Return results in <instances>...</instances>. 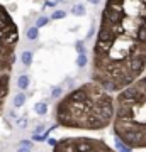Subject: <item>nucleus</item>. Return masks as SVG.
<instances>
[{"label":"nucleus","mask_w":146,"mask_h":152,"mask_svg":"<svg viewBox=\"0 0 146 152\" xmlns=\"http://www.w3.org/2000/svg\"><path fill=\"white\" fill-rule=\"evenodd\" d=\"M19 42V29L7 9L0 4V80L10 78L16 63V49Z\"/></svg>","instance_id":"20e7f679"},{"label":"nucleus","mask_w":146,"mask_h":152,"mask_svg":"<svg viewBox=\"0 0 146 152\" xmlns=\"http://www.w3.org/2000/svg\"><path fill=\"white\" fill-rule=\"evenodd\" d=\"M61 91H63V90H61V86H54V88H53V93H51V96L56 100V98L61 96Z\"/></svg>","instance_id":"a211bd4d"},{"label":"nucleus","mask_w":146,"mask_h":152,"mask_svg":"<svg viewBox=\"0 0 146 152\" xmlns=\"http://www.w3.org/2000/svg\"><path fill=\"white\" fill-rule=\"evenodd\" d=\"M27 39L29 41H36V39L39 37V29H36V27H31V29H27Z\"/></svg>","instance_id":"9b49d317"},{"label":"nucleus","mask_w":146,"mask_h":152,"mask_svg":"<svg viewBox=\"0 0 146 152\" xmlns=\"http://www.w3.org/2000/svg\"><path fill=\"white\" fill-rule=\"evenodd\" d=\"M66 15L65 10H54L53 15H51V19H54V20H58V19H63V17Z\"/></svg>","instance_id":"f3484780"},{"label":"nucleus","mask_w":146,"mask_h":152,"mask_svg":"<svg viewBox=\"0 0 146 152\" xmlns=\"http://www.w3.org/2000/svg\"><path fill=\"white\" fill-rule=\"evenodd\" d=\"M114 96L99 83L88 81L56 103V125L76 130H104L112 124Z\"/></svg>","instance_id":"f03ea898"},{"label":"nucleus","mask_w":146,"mask_h":152,"mask_svg":"<svg viewBox=\"0 0 146 152\" xmlns=\"http://www.w3.org/2000/svg\"><path fill=\"white\" fill-rule=\"evenodd\" d=\"M48 144L54 147V144H56V139H48Z\"/></svg>","instance_id":"412c9836"},{"label":"nucleus","mask_w":146,"mask_h":152,"mask_svg":"<svg viewBox=\"0 0 146 152\" xmlns=\"http://www.w3.org/2000/svg\"><path fill=\"white\" fill-rule=\"evenodd\" d=\"M112 134L129 149H146V76L127 85L114 98Z\"/></svg>","instance_id":"7ed1b4c3"},{"label":"nucleus","mask_w":146,"mask_h":152,"mask_svg":"<svg viewBox=\"0 0 146 152\" xmlns=\"http://www.w3.org/2000/svg\"><path fill=\"white\" fill-rule=\"evenodd\" d=\"M71 14L76 15V17L85 15V7L82 5V4H76V5H73V9H71Z\"/></svg>","instance_id":"9d476101"},{"label":"nucleus","mask_w":146,"mask_h":152,"mask_svg":"<svg viewBox=\"0 0 146 152\" xmlns=\"http://www.w3.org/2000/svg\"><path fill=\"white\" fill-rule=\"evenodd\" d=\"M34 112L38 115H46L48 113V103L46 102H38L36 107H34Z\"/></svg>","instance_id":"6e6552de"},{"label":"nucleus","mask_w":146,"mask_h":152,"mask_svg":"<svg viewBox=\"0 0 146 152\" xmlns=\"http://www.w3.org/2000/svg\"><path fill=\"white\" fill-rule=\"evenodd\" d=\"M29 85H31V78L27 75H21L17 78V86H19V90H27Z\"/></svg>","instance_id":"423d86ee"},{"label":"nucleus","mask_w":146,"mask_h":152,"mask_svg":"<svg viewBox=\"0 0 146 152\" xmlns=\"http://www.w3.org/2000/svg\"><path fill=\"white\" fill-rule=\"evenodd\" d=\"M53 152H116L100 139L93 137H65L56 140Z\"/></svg>","instance_id":"39448f33"},{"label":"nucleus","mask_w":146,"mask_h":152,"mask_svg":"<svg viewBox=\"0 0 146 152\" xmlns=\"http://www.w3.org/2000/svg\"><path fill=\"white\" fill-rule=\"evenodd\" d=\"M26 93H17L16 96H14V107H17V108H21L22 105L26 103Z\"/></svg>","instance_id":"1a4fd4ad"},{"label":"nucleus","mask_w":146,"mask_h":152,"mask_svg":"<svg viewBox=\"0 0 146 152\" xmlns=\"http://www.w3.org/2000/svg\"><path fill=\"white\" fill-rule=\"evenodd\" d=\"M146 69V0H107L92 56V81L119 93Z\"/></svg>","instance_id":"f257e3e1"},{"label":"nucleus","mask_w":146,"mask_h":152,"mask_svg":"<svg viewBox=\"0 0 146 152\" xmlns=\"http://www.w3.org/2000/svg\"><path fill=\"white\" fill-rule=\"evenodd\" d=\"M87 63H88L87 54H78V58H76V66H78V68H85Z\"/></svg>","instance_id":"ddd939ff"},{"label":"nucleus","mask_w":146,"mask_h":152,"mask_svg":"<svg viewBox=\"0 0 146 152\" xmlns=\"http://www.w3.org/2000/svg\"><path fill=\"white\" fill-rule=\"evenodd\" d=\"M21 61H22V64L24 66H31L33 64V53H31V51H22Z\"/></svg>","instance_id":"0eeeda50"},{"label":"nucleus","mask_w":146,"mask_h":152,"mask_svg":"<svg viewBox=\"0 0 146 152\" xmlns=\"http://www.w3.org/2000/svg\"><path fill=\"white\" fill-rule=\"evenodd\" d=\"M48 22H49V19H48V17H39V19H38V22H36V26H34V27H36V29H39V27H44V26H46V24H48Z\"/></svg>","instance_id":"2eb2a0df"},{"label":"nucleus","mask_w":146,"mask_h":152,"mask_svg":"<svg viewBox=\"0 0 146 152\" xmlns=\"http://www.w3.org/2000/svg\"><path fill=\"white\" fill-rule=\"evenodd\" d=\"M44 130V125H39L38 129H36V130H34V135H39V134H41V132Z\"/></svg>","instance_id":"6ab92c4d"},{"label":"nucleus","mask_w":146,"mask_h":152,"mask_svg":"<svg viewBox=\"0 0 146 152\" xmlns=\"http://www.w3.org/2000/svg\"><path fill=\"white\" fill-rule=\"evenodd\" d=\"M75 49H76V53L78 54H85V41H76V44H75Z\"/></svg>","instance_id":"4468645a"},{"label":"nucleus","mask_w":146,"mask_h":152,"mask_svg":"<svg viewBox=\"0 0 146 152\" xmlns=\"http://www.w3.org/2000/svg\"><path fill=\"white\" fill-rule=\"evenodd\" d=\"M19 144H21V149H27V151H31V147H33V140H27V139L21 140Z\"/></svg>","instance_id":"dca6fc26"},{"label":"nucleus","mask_w":146,"mask_h":152,"mask_svg":"<svg viewBox=\"0 0 146 152\" xmlns=\"http://www.w3.org/2000/svg\"><path fill=\"white\" fill-rule=\"evenodd\" d=\"M17 152H31V151H27V149H21V147H19V149H17Z\"/></svg>","instance_id":"5701e85b"},{"label":"nucleus","mask_w":146,"mask_h":152,"mask_svg":"<svg viewBox=\"0 0 146 152\" xmlns=\"http://www.w3.org/2000/svg\"><path fill=\"white\" fill-rule=\"evenodd\" d=\"M26 124H27V122H26V118H22L21 122H19V127H26Z\"/></svg>","instance_id":"4be33fe9"},{"label":"nucleus","mask_w":146,"mask_h":152,"mask_svg":"<svg viewBox=\"0 0 146 152\" xmlns=\"http://www.w3.org/2000/svg\"><path fill=\"white\" fill-rule=\"evenodd\" d=\"M87 2H90V4H92V5H99V4H100V2H102V0H87Z\"/></svg>","instance_id":"aec40b11"},{"label":"nucleus","mask_w":146,"mask_h":152,"mask_svg":"<svg viewBox=\"0 0 146 152\" xmlns=\"http://www.w3.org/2000/svg\"><path fill=\"white\" fill-rule=\"evenodd\" d=\"M116 149H117L116 152H131V151H133V149H129L127 145H124L119 139H116Z\"/></svg>","instance_id":"f8f14e48"}]
</instances>
